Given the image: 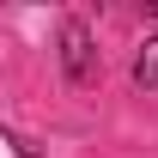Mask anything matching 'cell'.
Segmentation results:
<instances>
[{
    "instance_id": "2",
    "label": "cell",
    "mask_w": 158,
    "mask_h": 158,
    "mask_svg": "<svg viewBox=\"0 0 158 158\" xmlns=\"http://www.w3.org/2000/svg\"><path fill=\"white\" fill-rule=\"evenodd\" d=\"M134 79H140V85H158V37L140 49V61H134Z\"/></svg>"
},
{
    "instance_id": "1",
    "label": "cell",
    "mask_w": 158,
    "mask_h": 158,
    "mask_svg": "<svg viewBox=\"0 0 158 158\" xmlns=\"http://www.w3.org/2000/svg\"><path fill=\"white\" fill-rule=\"evenodd\" d=\"M61 55H67V79H73V85H91V79H98V67H91V37H85L79 19L61 31Z\"/></svg>"
}]
</instances>
